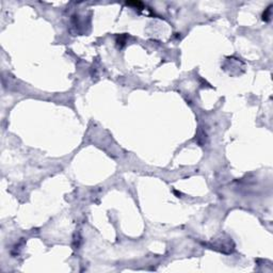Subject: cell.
<instances>
[{"label":"cell","instance_id":"1","mask_svg":"<svg viewBox=\"0 0 273 273\" xmlns=\"http://www.w3.org/2000/svg\"><path fill=\"white\" fill-rule=\"evenodd\" d=\"M270 8H268V9L266 10V12L264 13V15H262V17H264V20H269V18H270Z\"/></svg>","mask_w":273,"mask_h":273}]
</instances>
